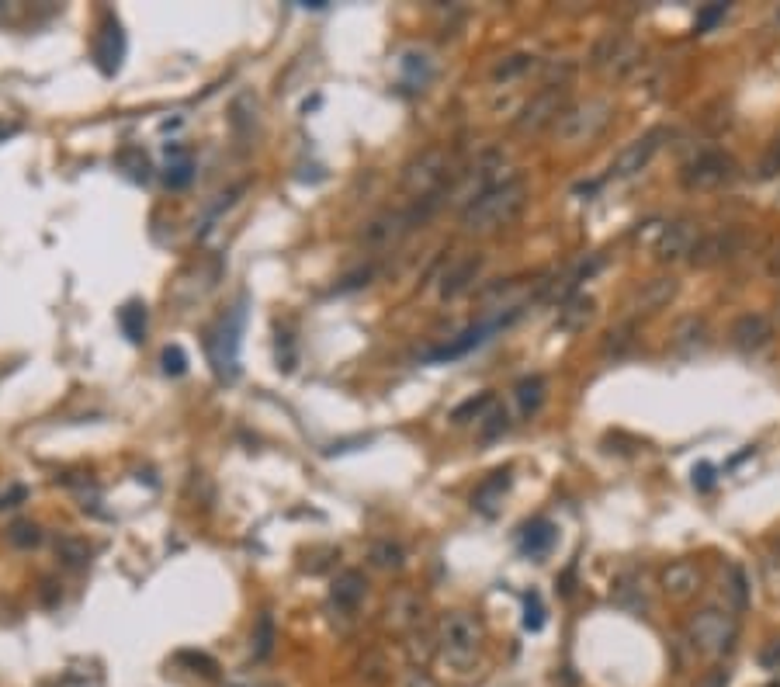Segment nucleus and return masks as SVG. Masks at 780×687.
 Instances as JSON below:
<instances>
[{
  "label": "nucleus",
  "instance_id": "nucleus-1",
  "mask_svg": "<svg viewBox=\"0 0 780 687\" xmlns=\"http://www.w3.org/2000/svg\"><path fill=\"white\" fill-rule=\"evenodd\" d=\"M524 201L527 184L521 177H507V181H500L496 188H489L486 195H479L462 209V230L465 233H492L500 226H510L513 219L521 216Z\"/></svg>",
  "mask_w": 780,
  "mask_h": 687
},
{
  "label": "nucleus",
  "instance_id": "nucleus-2",
  "mask_svg": "<svg viewBox=\"0 0 780 687\" xmlns=\"http://www.w3.org/2000/svg\"><path fill=\"white\" fill-rule=\"evenodd\" d=\"M437 649L454 670H468L483 649V625L468 611H448L437 622Z\"/></svg>",
  "mask_w": 780,
  "mask_h": 687
},
{
  "label": "nucleus",
  "instance_id": "nucleus-3",
  "mask_svg": "<svg viewBox=\"0 0 780 687\" xmlns=\"http://www.w3.org/2000/svg\"><path fill=\"white\" fill-rule=\"evenodd\" d=\"M451 177H454V160H451V153L448 150H441V146H430V150H424L416 160H410V167L403 171V191H406L413 201H427V198H437L448 191Z\"/></svg>",
  "mask_w": 780,
  "mask_h": 687
},
{
  "label": "nucleus",
  "instance_id": "nucleus-4",
  "mask_svg": "<svg viewBox=\"0 0 780 687\" xmlns=\"http://www.w3.org/2000/svg\"><path fill=\"white\" fill-rule=\"evenodd\" d=\"M243 323H247V302L239 299L233 309L209 330V337H205L209 361H212L215 375L222 382H233L236 375H239V337H243Z\"/></svg>",
  "mask_w": 780,
  "mask_h": 687
},
{
  "label": "nucleus",
  "instance_id": "nucleus-5",
  "mask_svg": "<svg viewBox=\"0 0 780 687\" xmlns=\"http://www.w3.org/2000/svg\"><path fill=\"white\" fill-rule=\"evenodd\" d=\"M736 635H739V622L736 614L725 608H701L690 622H687V639L690 646L697 649L707 660H718L728 649L736 646Z\"/></svg>",
  "mask_w": 780,
  "mask_h": 687
},
{
  "label": "nucleus",
  "instance_id": "nucleus-6",
  "mask_svg": "<svg viewBox=\"0 0 780 687\" xmlns=\"http://www.w3.org/2000/svg\"><path fill=\"white\" fill-rule=\"evenodd\" d=\"M614 118V104L607 98H586L580 104H569L562 118L555 122V136L576 146V142H590L604 132Z\"/></svg>",
  "mask_w": 780,
  "mask_h": 687
},
{
  "label": "nucleus",
  "instance_id": "nucleus-7",
  "mask_svg": "<svg viewBox=\"0 0 780 687\" xmlns=\"http://www.w3.org/2000/svg\"><path fill=\"white\" fill-rule=\"evenodd\" d=\"M736 177V160L722 150H704L680 171V184L687 191H715Z\"/></svg>",
  "mask_w": 780,
  "mask_h": 687
},
{
  "label": "nucleus",
  "instance_id": "nucleus-8",
  "mask_svg": "<svg viewBox=\"0 0 780 687\" xmlns=\"http://www.w3.org/2000/svg\"><path fill=\"white\" fill-rule=\"evenodd\" d=\"M566 108H569L566 87L562 83H548V87H541L534 98L527 101L524 112L517 115V132L531 136V132H541V129H555V122L562 118Z\"/></svg>",
  "mask_w": 780,
  "mask_h": 687
},
{
  "label": "nucleus",
  "instance_id": "nucleus-9",
  "mask_svg": "<svg viewBox=\"0 0 780 687\" xmlns=\"http://www.w3.org/2000/svg\"><path fill=\"white\" fill-rule=\"evenodd\" d=\"M642 56H645V49L639 42L610 32L607 39L597 42V49H593V66H600V70L614 74L618 80H624L642 66Z\"/></svg>",
  "mask_w": 780,
  "mask_h": 687
},
{
  "label": "nucleus",
  "instance_id": "nucleus-10",
  "mask_svg": "<svg viewBox=\"0 0 780 687\" xmlns=\"http://www.w3.org/2000/svg\"><path fill=\"white\" fill-rule=\"evenodd\" d=\"M663 136H666L663 129H652V132L639 136L635 142H628L621 153L614 157V163H610L607 177H610V181H628V177L642 174L645 167L652 163V157L659 153V146H663Z\"/></svg>",
  "mask_w": 780,
  "mask_h": 687
},
{
  "label": "nucleus",
  "instance_id": "nucleus-11",
  "mask_svg": "<svg viewBox=\"0 0 780 687\" xmlns=\"http://www.w3.org/2000/svg\"><path fill=\"white\" fill-rule=\"evenodd\" d=\"M701 240V230L694 219H677V222H666L659 240H656V260L659 264H677L683 257H690V250L697 247Z\"/></svg>",
  "mask_w": 780,
  "mask_h": 687
},
{
  "label": "nucleus",
  "instance_id": "nucleus-12",
  "mask_svg": "<svg viewBox=\"0 0 780 687\" xmlns=\"http://www.w3.org/2000/svg\"><path fill=\"white\" fill-rule=\"evenodd\" d=\"M94 59H98L104 77H115L118 70H122V59H125V32H122V25H118V18L112 11L101 21L98 42H94Z\"/></svg>",
  "mask_w": 780,
  "mask_h": 687
},
{
  "label": "nucleus",
  "instance_id": "nucleus-13",
  "mask_svg": "<svg viewBox=\"0 0 780 687\" xmlns=\"http://www.w3.org/2000/svg\"><path fill=\"white\" fill-rule=\"evenodd\" d=\"M410 230H413L410 212H382V216H375L368 226L361 230V243L371 247V250H389V247H395Z\"/></svg>",
  "mask_w": 780,
  "mask_h": 687
},
{
  "label": "nucleus",
  "instance_id": "nucleus-14",
  "mask_svg": "<svg viewBox=\"0 0 780 687\" xmlns=\"http://www.w3.org/2000/svg\"><path fill=\"white\" fill-rule=\"evenodd\" d=\"M517 313L521 309H510V313H500V316H492V319H486V323H479V327H468L465 334L458 337L454 344H444V348H437V351H430L427 354V361H451V358H462V354H468L472 348H479L483 340H486L489 334H496V330H503L510 319H517Z\"/></svg>",
  "mask_w": 780,
  "mask_h": 687
},
{
  "label": "nucleus",
  "instance_id": "nucleus-15",
  "mask_svg": "<svg viewBox=\"0 0 780 687\" xmlns=\"http://www.w3.org/2000/svg\"><path fill=\"white\" fill-rule=\"evenodd\" d=\"M728 337H732V344H736L742 354H756L774 340V327H770V319L763 313H742L739 319L732 323Z\"/></svg>",
  "mask_w": 780,
  "mask_h": 687
},
{
  "label": "nucleus",
  "instance_id": "nucleus-16",
  "mask_svg": "<svg viewBox=\"0 0 780 687\" xmlns=\"http://www.w3.org/2000/svg\"><path fill=\"white\" fill-rule=\"evenodd\" d=\"M677 289H680V281L673 275L648 278V281H642V289L635 292V299H631V313L639 316L659 313V309H666L677 299Z\"/></svg>",
  "mask_w": 780,
  "mask_h": 687
},
{
  "label": "nucleus",
  "instance_id": "nucleus-17",
  "mask_svg": "<svg viewBox=\"0 0 780 687\" xmlns=\"http://www.w3.org/2000/svg\"><path fill=\"white\" fill-rule=\"evenodd\" d=\"M659 584H663V590L673 601H687V597H694L697 587H701V570H697V563H690V559H677V563H669V566L659 573Z\"/></svg>",
  "mask_w": 780,
  "mask_h": 687
},
{
  "label": "nucleus",
  "instance_id": "nucleus-18",
  "mask_svg": "<svg viewBox=\"0 0 780 687\" xmlns=\"http://www.w3.org/2000/svg\"><path fill=\"white\" fill-rule=\"evenodd\" d=\"M736 247H739V236L736 233H707L697 240V247L690 250L687 260L694 268H711V264H718V260L736 254Z\"/></svg>",
  "mask_w": 780,
  "mask_h": 687
},
{
  "label": "nucleus",
  "instance_id": "nucleus-19",
  "mask_svg": "<svg viewBox=\"0 0 780 687\" xmlns=\"http://www.w3.org/2000/svg\"><path fill=\"white\" fill-rule=\"evenodd\" d=\"M707 344V319L704 316H683L677 319L673 334H669V348L677 354H697Z\"/></svg>",
  "mask_w": 780,
  "mask_h": 687
},
{
  "label": "nucleus",
  "instance_id": "nucleus-20",
  "mask_svg": "<svg viewBox=\"0 0 780 687\" xmlns=\"http://www.w3.org/2000/svg\"><path fill=\"white\" fill-rule=\"evenodd\" d=\"M593 309H597V302H593L590 295H572V299L562 302V309H559L555 330H562V334H580L586 323L593 319Z\"/></svg>",
  "mask_w": 780,
  "mask_h": 687
},
{
  "label": "nucleus",
  "instance_id": "nucleus-21",
  "mask_svg": "<svg viewBox=\"0 0 780 687\" xmlns=\"http://www.w3.org/2000/svg\"><path fill=\"white\" fill-rule=\"evenodd\" d=\"M483 271V257L479 254H468L465 260H458L454 268H451L448 275H444V281H441V295L444 299H454V295H462L475 281V275Z\"/></svg>",
  "mask_w": 780,
  "mask_h": 687
},
{
  "label": "nucleus",
  "instance_id": "nucleus-22",
  "mask_svg": "<svg viewBox=\"0 0 780 687\" xmlns=\"http://www.w3.org/2000/svg\"><path fill=\"white\" fill-rule=\"evenodd\" d=\"M195 177V163H191V153L180 146V142H167V188H188Z\"/></svg>",
  "mask_w": 780,
  "mask_h": 687
},
{
  "label": "nucleus",
  "instance_id": "nucleus-23",
  "mask_svg": "<svg viewBox=\"0 0 780 687\" xmlns=\"http://www.w3.org/2000/svg\"><path fill=\"white\" fill-rule=\"evenodd\" d=\"M365 576L357 570H347V573H340L336 576V584H333V604L336 608H344V611H354L361 601H365Z\"/></svg>",
  "mask_w": 780,
  "mask_h": 687
},
{
  "label": "nucleus",
  "instance_id": "nucleus-24",
  "mask_svg": "<svg viewBox=\"0 0 780 687\" xmlns=\"http://www.w3.org/2000/svg\"><path fill=\"white\" fill-rule=\"evenodd\" d=\"M614 604L624 611H631V614H642L648 611V594H645V584L639 576H621L618 584H614Z\"/></svg>",
  "mask_w": 780,
  "mask_h": 687
},
{
  "label": "nucleus",
  "instance_id": "nucleus-25",
  "mask_svg": "<svg viewBox=\"0 0 780 687\" xmlns=\"http://www.w3.org/2000/svg\"><path fill=\"white\" fill-rule=\"evenodd\" d=\"M551 545H555V525H551V521L538 517V521L524 525V531H521V549H524L527 555L538 559V555H545Z\"/></svg>",
  "mask_w": 780,
  "mask_h": 687
},
{
  "label": "nucleus",
  "instance_id": "nucleus-26",
  "mask_svg": "<svg viewBox=\"0 0 780 687\" xmlns=\"http://www.w3.org/2000/svg\"><path fill=\"white\" fill-rule=\"evenodd\" d=\"M507 490H510V472L507 469L492 472L486 483H479V490H475V496H472V504H475L483 514H492Z\"/></svg>",
  "mask_w": 780,
  "mask_h": 687
},
{
  "label": "nucleus",
  "instance_id": "nucleus-27",
  "mask_svg": "<svg viewBox=\"0 0 780 687\" xmlns=\"http://www.w3.org/2000/svg\"><path fill=\"white\" fill-rule=\"evenodd\" d=\"M545 378L541 375H527V378H521L517 382V389H513V396H517V407H521V413L524 417H534V413L541 410V403H545Z\"/></svg>",
  "mask_w": 780,
  "mask_h": 687
},
{
  "label": "nucleus",
  "instance_id": "nucleus-28",
  "mask_svg": "<svg viewBox=\"0 0 780 687\" xmlns=\"http://www.w3.org/2000/svg\"><path fill=\"white\" fill-rule=\"evenodd\" d=\"M118 327L132 344H142V337H146V306L142 302H125L118 309Z\"/></svg>",
  "mask_w": 780,
  "mask_h": 687
},
{
  "label": "nucleus",
  "instance_id": "nucleus-29",
  "mask_svg": "<svg viewBox=\"0 0 780 687\" xmlns=\"http://www.w3.org/2000/svg\"><path fill=\"white\" fill-rule=\"evenodd\" d=\"M118 167L132 177V181H139V184H146V181H150V171H153V167H150V157H146L139 146L122 150V153H118Z\"/></svg>",
  "mask_w": 780,
  "mask_h": 687
},
{
  "label": "nucleus",
  "instance_id": "nucleus-30",
  "mask_svg": "<svg viewBox=\"0 0 780 687\" xmlns=\"http://www.w3.org/2000/svg\"><path fill=\"white\" fill-rule=\"evenodd\" d=\"M56 552L70 570H83V566L91 563V549H87L83 538H70V535H66V538H59L56 542Z\"/></svg>",
  "mask_w": 780,
  "mask_h": 687
},
{
  "label": "nucleus",
  "instance_id": "nucleus-31",
  "mask_svg": "<svg viewBox=\"0 0 780 687\" xmlns=\"http://www.w3.org/2000/svg\"><path fill=\"white\" fill-rule=\"evenodd\" d=\"M531 66H534V56H531V53H513V56H507L503 63H496L492 80H517V77H524Z\"/></svg>",
  "mask_w": 780,
  "mask_h": 687
},
{
  "label": "nucleus",
  "instance_id": "nucleus-32",
  "mask_svg": "<svg viewBox=\"0 0 780 687\" xmlns=\"http://www.w3.org/2000/svg\"><path fill=\"white\" fill-rule=\"evenodd\" d=\"M271 649H274V622H271V614H260L257 632H254V660H268Z\"/></svg>",
  "mask_w": 780,
  "mask_h": 687
},
{
  "label": "nucleus",
  "instance_id": "nucleus-33",
  "mask_svg": "<svg viewBox=\"0 0 780 687\" xmlns=\"http://www.w3.org/2000/svg\"><path fill=\"white\" fill-rule=\"evenodd\" d=\"M7 538H11V545H18V549H35L42 542V531H39V525H32V521H18V525H11Z\"/></svg>",
  "mask_w": 780,
  "mask_h": 687
},
{
  "label": "nucleus",
  "instance_id": "nucleus-34",
  "mask_svg": "<svg viewBox=\"0 0 780 687\" xmlns=\"http://www.w3.org/2000/svg\"><path fill=\"white\" fill-rule=\"evenodd\" d=\"M371 563L382 566V570H399L403 566V549L392 545V542H378V545H371Z\"/></svg>",
  "mask_w": 780,
  "mask_h": 687
},
{
  "label": "nucleus",
  "instance_id": "nucleus-35",
  "mask_svg": "<svg viewBox=\"0 0 780 687\" xmlns=\"http://www.w3.org/2000/svg\"><path fill=\"white\" fill-rule=\"evenodd\" d=\"M389 614H395V618H392V625H399V629L416 625V618H420V601H416V597H399V601L389 608Z\"/></svg>",
  "mask_w": 780,
  "mask_h": 687
},
{
  "label": "nucleus",
  "instance_id": "nucleus-36",
  "mask_svg": "<svg viewBox=\"0 0 780 687\" xmlns=\"http://www.w3.org/2000/svg\"><path fill=\"white\" fill-rule=\"evenodd\" d=\"M635 344V327L631 323H624V327H618V330H610L604 340V354H614V358H621L628 348Z\"/></svg>",
  "mask_w": 780,
  "mask_h": 687
},
{
  "label": "nucleus",
  "instance_id": "nucleus-37",
  "mask_svg": "<svg viewBox=\"0 0 780 687\" xmlns=\"http://www.w3.org/2000/svg\"><path fill=\"white\" fill-rule=\"evenodd\" d=\"M524 629L527 632L545 629V608H541V597H538V594H524Z\"/></svg>",
  "mask_w": 780,
  "mask_h": 687
},
{
  "label": "nucleus",
  "instance_id": "nucleus-38",
  "mask_svg": "<svg viewBox=\"0 0 780 687\" xmlns=\"http://www.w3.org/2000/svg\"><path fill=\"white\" fill-rule=\"evenodd\" d=\"M486 407H492V393H479V396H472V399H465L458 410L451 413V420L454 424H465L468 417H479V413L486 410Z\"/></svg>",
  "mask_w": 780,
  "mask_h": 687
},
{
  "label": "nucleus",
  "instance_id": "nucleus-39",
  "mask_svg": "<svg viewBox=\"0 0 780 687\" xmlns=\"http://www.w3.org/2000/svg\"><path fill=\"white\" fill-rule=\"evenodd\" d=\"M507 427H510L507 410H503V407H496V410L486 417V424H483V437H486V441H492V437H500V434L507 431Z\"/></svg>",
  "mask_w": 780,
  "mask_h": 687
},
{
  "label": "nucleus",
  "instance_id": "nucleus-40",
  "mask_svg": "<svg viewBox=\"0 0 780 687\" xmlns=\"http://www.w3.org/2000/svg\"><path fill=\"white\" fill-rule=\"evenodd\" d=\"M163 372H167V375H184V372H188V354L180 351L177 344L163 351Z\"/></svg>",
  "mask_w": 780,
  "mask_h": 687
},
{
  "label": "nucleus",
  "instance_id": "nucleus-41",
  "mask_svg": "<svg viewBox=\"0 0 780 687\" xmlns=\"http://www.w3.org/2000/svg\"><path fill=\"white\" fill-rule=\"evenodd\" d=\"M278 368L285 372L295 368V340L288 334H278Z\"/></svg>",
  "mask_w": 780,
  "mask_h": 687
},
{
  "label": "nucleus",
  "instance_id": "nucleus-42",
  "mask_svg": "<svg viewBox=\"0 0 780 687\" xmlns=\"http://www.w3.org/2000/svg\"><path fill=\"white\" fill-rule=\"evenodd\" d=\"M728 594H732V604H736L739 611L749 604V590H746V576H742V570H732V587H728Z\"/></svg>",
  "mask_w": 780,
  "mask_h": 687
},
{
  "label": "nucleus",
  "instance_id": "nucleus-43",
  "mask_svg": "<svg viewBox=\"0 0 780 687\" xmlns=\"http://www.w3.org/2000/svg\"><path fill=\"white\" fill-rule=\"evenodd\" d=\"M725 11H728L725 4H711V7H704L701 15H697V32H707V28H715V25H718V21L725 18Z\"/></svg>",
  "mask_w": 780,
  "mask_h": 687
},
{
  "label": "nucleus",
  "instance_id": "nucleus-44",
  "mask_svg": "<svg viewBox=\"0 0 780 687\" xmlns=\"http://www.w3.org/2000/svg\"><path fill=\"white\" fill-rule=\"evenodd\" d=\"M760 667H763V670H780V639H770V643H763V649H760Z\"/></svg>",
  "mask_w": 780,
  "mask_h": 687
},
{
  "label": "nucleus",
  "instance_id": "nucleus-45",
  "mask_svg": "<svg viewBox=\"0 0 780 687\" xmlns=\"http://www.w3.org/2000/svg\"><path fill=\"white\" fill-rule=\"evenodd\" d=\"M21 500H28V486H21V483H15L7 493H0V511L4 507H18Z\"/></svg>",
  "mask_w": 780,
  "mask_h": 687
},
{
  "label": "nucleus",
  "instance_id": "nucleus-46",
  "mask_svg": "<svg viewBox=\"0 0 780 687\" xmlns=\"http://www.w3.org/2000/svg\"><path fill=\"white\" fill-rule=\"evenodd\" d=\"M780 171V136H777V142H774V146H770V153H766V160H763L760 163V174L763 177H774Z\"/></svg>",
  "mask_w": 780,
  "mask_h": 687
},
{
  "label": "nucleus",
  "instance_id": "nucleus-47",
  "mask_svg": "<svg viewBox=\"0 0 780 687\" xmlns=\"http://www.w3.org/2000/svg\"><path fill=\"white\" fill-rule=\"evenodd\" d=\"M403 687H437V681H434L424 667H413L410 673H406V684Z\"/></svg>",
  "mask_w": 780,
  "mask_h": 687
},
{
  "label": "nucleus",
  "instance_id": "nucleus-48",
  "mask_svg": "<svg viewBox=\"0 0 780 687\" xmlns=\"http://www.w3.org/2000/svg\"><path fill=\"white\" fill-rule=\"evenodd\" d=\"M697 687H728V670H707Z\"/></svg>",
  "mask_w": 780,
  "mask_h": 687
},
{
  "label": "nucleus",
  "instance_id": "nucleus-49",
  "mask_svg": "<svg viewBox=\"0 0 780 687\" xmlns=\"http://www.w3.org/2000/svg\"><path fill=\"white\" fill-rule=\"evenodd\" d=\"M711 483H715V469H711V466H697V469H694V486L711 490Z\"/></svg>",
  "mask_w": 780,
  "mask_h": 687
},
{
  "label": "nucleus",
  "instance_id": "nucleus-50",
  "mask_svg": "<svg viewBox=\"0 0 780 687\" xmlns=\"http://www.w3.org/2000/svg\"><path fill=\"white\" fill-rule=\"evenodd\" d=\"M770 271H774V275H780V257H774V260H770Z\"/></svg>",
  "mask_w": 780,
  "mask_h": 687
},
{
  "label": "nucleus",
  "instance_id": "nucleus-51",
  "mask_svg": "<svg viewBox=\"0 0 780 687\" xmlns=\"http://www.w3.org/2000/svg\"><path fill=\"white\" fill-rule=\"evenodd\" d=\"M254 687H278V684H254Z\"/></svg>",
  "mask_w": 780,
  "mask_h": 687
}]
</instances>
